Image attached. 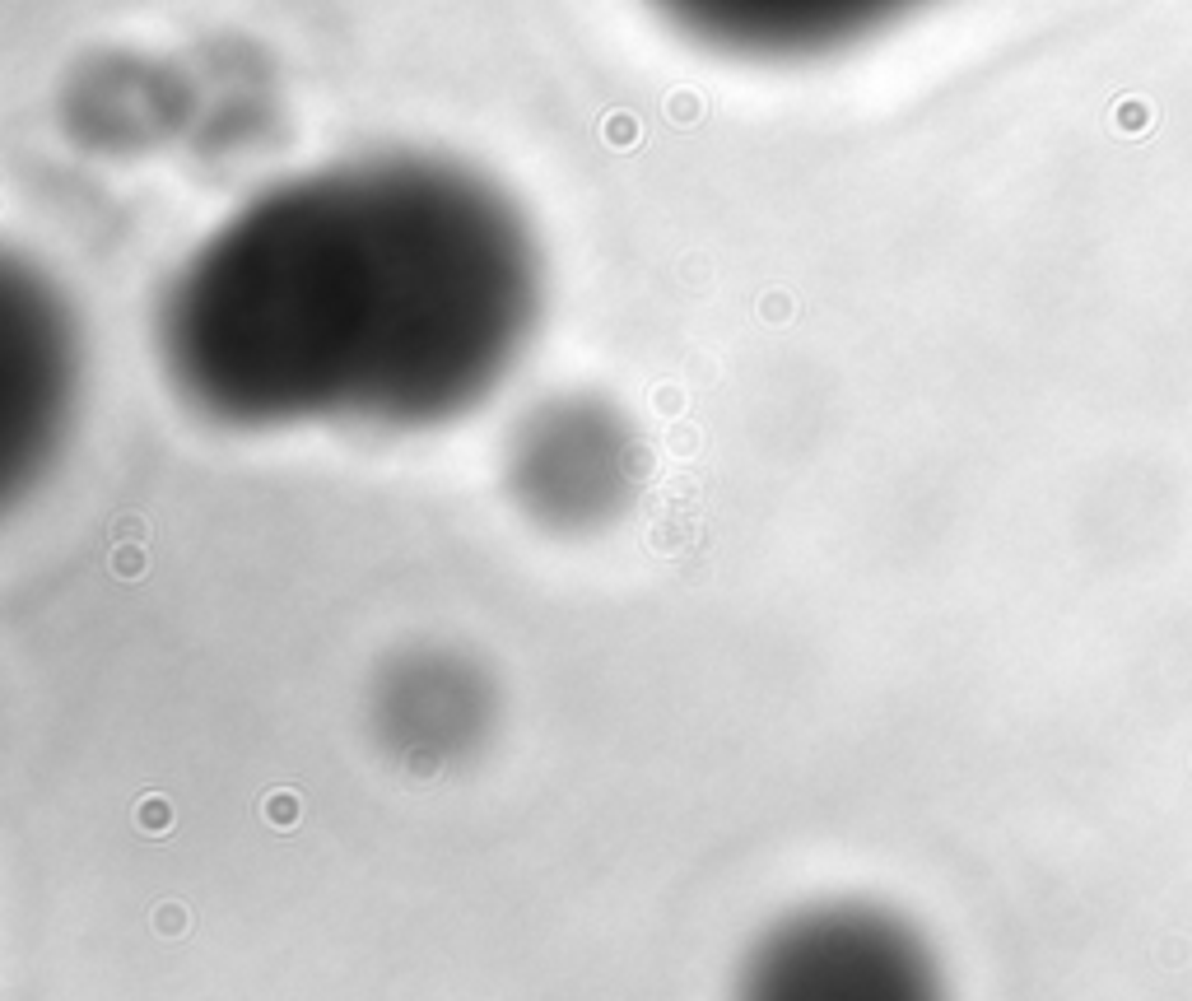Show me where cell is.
<instances>
[{"label":"cell","instance_id":"cell-1","mask_svg":"<svg viewBox=\"0 0 1192 1001\" xmlns=\"http://www.w3.org/2000/svg\"><path fill=\"white\" fill-rule=\"evenodd\" d=\"M541 308L545 261L508 191L434 154H373L215 224L163 289L154 350L219 429L415 433L499 392Z\"/></svg>","mask_w":1192,"mask_h":1001},{"label":"cell","instance_id":"cell-2","mask_svg":"<svg viewBox=\"0 0 1192 1001\" xmlns=\"http://www.w3.org/2000/svg\"><path fill=\"white\" fill-rule=\"evenodd\" d=\"M736 1001H950L932 950L876 904H811L755 941Z\"/></svg>","mask_w":1192,"mask_h":1001},{"label":"cell","instance_id":"cell-3","mask_svg":"<svg viewBox=\"0 0 1192 1001\" xmlns=\"http://www.w3.org/2000/svg\"><path fill=\"white\" fill-rule=\"evenodd\" d=\"M643 452L634 424L596 396L541 401L508 438L503 480L531 522L596 531L634 503Z\"/></svg>","mask_w":1192,"mask_h":1001},{"label":"cell","instance_id":"cell-4","mask_svg":"<svg viewBox=\"0 0 1192 1001\" xmlns=\"http://www.w3.org/2000/svg\"><path fill=\"white\" fill-rule=\"evenodd\" d=\"M80 378L75 326L42 275L10 266L0 285V485L5 494L42 475L66 438Z\"/></svg>","mask_w":1192,"mask_h":1001},{"label":"cell","instance_id":"cell-5","mask_svg":"<svg viewBox=\"0 0 1192 1001\" xmlns=\"http://www.w3.org/2000/svg\"><path fill=\"white\" fill-rule=\"evenodd\" d=\"M666 24L736 61H815L881 38L932 0H648Z\"/></svg>","mask_w":1192,"mask_h":1001},{"label":"cell","instance_id":"cell-6","mask_svg":"<svg viewBox=\"0 0 1192 1001\" xmlns=\"http://www.w3.org/2000/svg\"><path fill=\"white\" fill-rule=\"evenodd\" d=\"M494 727V685L485 666L452 648H415L373 685V736L406 769H457Z\"/></svg>","mask_w":1192,"mask_h":1001}]
</instances>
